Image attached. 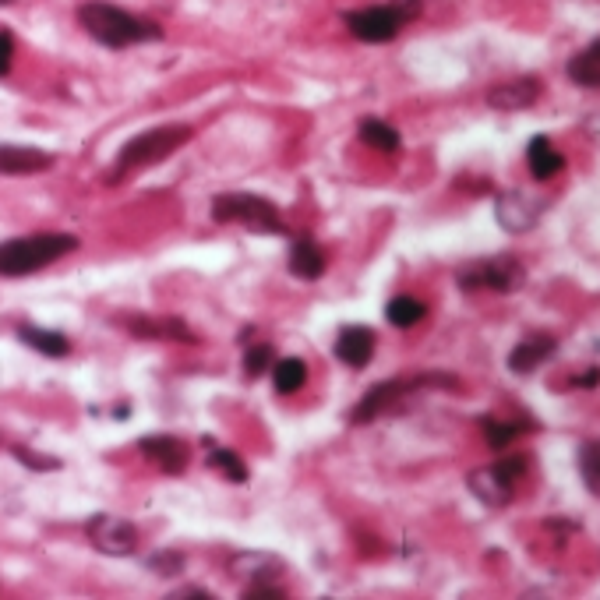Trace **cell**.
I'll use <instances>...</instances> for the list:
<instances>
[{"instance_id":"obj_4","label":"cell","mask_w":600,"mask_h":600,"mask_svg":"<svg viewBox=\"0 0 600 600\" xmlns=\"http://www.w3.org/2000/svg\"><path fill=\"white\" fill-rule=\"evenodd\" d=\"M191 142V128H152L145 135L131 138L117 156V166H113V177H128L135 170H145V166L163 163L170 152H177L180 145Z\"/></svg>"},{"instance_id":"obj_1","label":"cell","mask_w":600,"mask_h":600,"mask_svg":"<svg viewBox=\"0 0 600 600\" xmlns=\"http://www.w3.org/2000/svg\"><path fill=\"white\" fill-rule=\"evenodd\" d=\"M78 22H82V29L89 32L96 43L110 46V50H124V46L163 39V29H159L156 22L135 18L131 11L117 8V4H103V0L82 4V11H78Z\"/></svg>"},{"instance_id":"obj_30","label":"cell","mask_w":600,"mask_h":600,"mask_svg":"<svg viewBox=\"0 0 600 600\" xmlns=\"http://www.w3.org/2000/svg\"><path fill=\"white\" fill-rule=\"evenodd\" d=\"M251 600H283L286 593L283 590H265V586H258V590H248Z\"/></svg>"},{"instance_id":"obj_14","label":"cell","mask_w":600,"mask_h":600,"mask_svg":"<svg viewBox=\"0 0 600 600\" xmlns=\"http://www.w3.org/2000/svg\"><path fill=\"white\" fill-rule=\"evenodd\" d=\"M138 449L145 452V459H152V463L159 466L163 473H184V466H188V445L177 442V438H142L138 442Z\"/></svg>"},{"instance_id":"obj_10","label":"cell","mask_w":600,"mask_h":600,"mask_svg":"<svg viewBox=\"0 0 600 600\" xmlns=\"http://www.w3.org/2000/svg\"><path fill=\"white\" fill-rule=\"evenodd\" d=\"M410 389H417V385H413V382H382V385H375L368 396L353 406L350 420H353V424H368V420L382 417V413H389L392 406H396Z\"/></svg>"},{"instance_id":"obj_28","label":"cell","mask_w":600,"mask_h":600,"mask_svg":"<svg viewBox=\"0 0 600 600\" xmlns=\"http://www.w3.org/2000/svg\"><path fill=\"white\" fill-rule=\"evenodd\" d=\"M15 456L22 459L29 470H39V473L60 470V459L57 456H43V452H29V449H15Z\"/></svg>"},{"instance_id":"obj_31","label":"cell","mask_w":600,"mask_h":600,"mask_svg":"<svg viewBox=\"0 0 600 600\" xmlns=\"http://www.w3.org/2000/svg\"><path fill=\"white\" fill-rule=\"evenodd\" d=\"M576 385H579V389H597V385H600V368H593V371H586V375H579Z\"/></svg>"},{"instance_id":"obj_16","label":"cell","mask_w":600,"mask_h":600,"mask_svg":"<svg viewBox=\"0 0 600 600\" xmlns=\"http://www.w3.org/2000/svg\"><path fill=\"white\" fill-rule=\"evenodd\" d=\"M290 272L297 279H318L325 272V255L315 240L300 237L290 244Z\"/></svg>"},{"instance_id":"obj_11","label":"cell","mask_w":600,"mask_h":600,"mask_svg":"<svg viewBox=\"0 0 600 600\" xmlns=\"http://www.w3.org/2000/svg\"><path fill=\"white\" fill-rule=\"evenodd\" d=\"M555 350H558L555 336L533 332V336H526L523 343L509 353V371H512V375H533V371H537L544 360L555 357Z\"/></svg>"},{"instance_id":"obj_9","label":"cell","mask_w":600,"mask_h":600,"mask_svg":"<svg viewBox=\"0 0 600 600\" xmlns=\"http://www.w3.org/2000/svg\"><path fill=\"white\" fill-rule=\"evenodd\" d=\"M540 212H544V202L533 198L530 191H505L495 202V219L505 233H526L540 223Z\"/></svg>"},{"instance_id":"obj_23","label":"cell","mask_w":600,"mask_h":600,"mask_svg":"<svg viewBox=\"0 0 600 600\" xmlns=\"http://www.w3.org/2000/svg\"><path fill=\"white\" fill-rule=\"evenodd\" d=\"M576 466H579V477H583L586 491H590L593 498H600V442L597 438H590V442L579 445Z\"/></svg>"},{"instance_id":"obj_33","label":"cell","mask_w":600,"mask_h":600,"mask_svg":"<svg viewBox=\"0 0 600 600\" xmlns=\"http://www.w3.org/2000/svg\"><path fill=\"white\" fill-rule=\"evenodd\" d=\"M0 4H15V0H0Z\"/></svg>"},{"instance_id":"obj_27","label":"cell","mask_w":600,"mask_h":600,"mask_svg":"<svg viewBox=\"0 0 600 600\" xmlns=\"http://www.w3.org/2000/svg\"><path fill=\"white\" fill-rule=\"evenodd\" d=\"M149 569H156L159 576H177V572L184 569V558H180L177 551H159V555L149 558Z\"/></svg>"},{"instance_id":"obj_17","label":"cell","mask_w":600,"mask_h":600,"mask_svg":"<svg viewBox=\"0 0 600 600\" xmlns=\"http://www.w3.org/2000/svg\"><path fill=\"white\" fill-rule=\"evenodd\" d=\"M526 163H530V173L537 180H551L565 166V159H562V152L548 142V138L537 135L530 142V149H526Z\"/></svg>"},{"instance_id":"obj_13","label":"cell","mask_w":600,"mask_h":600,"mask_svg":"<svg viewBox=\"0 0 600 600\" xmlns=\"http://www.w3.org/2000/svg\"><path fill=\"white\" fill-rule=\"evenodd\" d=\"M336 357L343 360L346 368H368L371 357H375V332L364 329V325H350V329L339 332L336 339Z\"/></svg>"},{"instance_id":"obj_22","label":"cell","mask_w":600,"mask_h":600,"mask_svg":"<svg viewBox=\"0 0 600 600\" xmlns=\"http://www.w3.org/2000/svg\"><path fill=\"white\" fill-rule=\"evenodd\" d=\"M360 142L371 145V149H378V152H396L399 149V131L392 128V124H385V120H378V117H364L360 120Z\"/></svg>"},{"instance_id":"obj_25","label":"cell","mask_w":600,"mask_h":600,"mask_svg":"<svg viewBox=\"0 0 600 600\" xmlns=\"http://www.w3.org/2000/svg\"><path fill=\"white\" fill-rule=\"evenodd\" d=\"M519 431H523V424H505V420L484 417V435H488L491 449H505L509 442H516Z\"/></svg>"},{"instance_id":"obj_6","label":"cell","mask_w":600,"mask_h":600,"mask_svg":"<svg viewBox=\"0 0 600 600\" xmlns=\"http://www.w3.org/2000/svg\"><path fill=\"white\" fill-rule=\"evenodd\" d=\"M526 473V456H509L498 459L495 466H480L466 477V488L488 505V509H502L512 502V491H516L519 477Z\"/></svg>"},{"instance_id":"obj_24","label":"cell","mask_w":600,"mask_h":600,"mask_svg":"<svg viewBox=\"0 0 600 600\" xmlns=\"http://www.w3.org/2000/svg\"><path fill=\"white\" fill-rule=\"evenodd\" d=\"M209 466L219 473V477L233 480V484H244V480H248V463H244V459H240L237 452H230V449H212L209 452Z\"/></svg>"},{"instance_id":"obj_29","label":"cell","mask_w":600,"mask_h":600,"mask_svg":"<svg viewBox=\"0 0 600 600\" xmlns=\"http://www.w3.org/2000/svg\"><path fill=\"white\" fill-rule=\"evenodd\" d=\"M11 64H15V36H11V32H0V78L8 75Z\"/></svg>"},{"instance_id":"obj_32","label":"cell","mask_w":600,"mask_h":600,"mask_svg":"<svg viewBox=\"0 0 600 600\" xmlns=\"http://www.w3.org/2000/svg\"><path fill=\"white\" fill-rule=\"evenodd\" d=\"M173 597H195V600H205L209 593H205V590H173Z\"/></svg>"},{"instance_id":"obj_5","label":"cell","mask_w":600,"mask_h":600,"mask_svg":"<svg viewBox=\"0 0 600 600\" xmlns=\"http://www.w3.org/2000/svg\"><path fill=\"white\" fill-rule=\"evenodd\" d=\"M212 219H216V223H237L251 233H283L279 209L269 198H258V195H216V202H212Z\"/></svg>"},{"instance_id":"obj_21","label":"cell","mask_w":600,"mask_h":600,"mask_svg":"<svg viewBox=\"0 0 600 600\" xmlns=\"http://www.w3.org/2000/svg\"><path fill=\"white\" fill-rule=\"evenodd\" d=\"M424 315H428V308H424V300L417 297H392L389 304H385V318H389V325H396V329H413L417 322H424Z\"/></svg>"},{"instance_id":"obj_8","label":"cell","mask_w":600,"mask_h":600,"mask_svg":"<svg viewBox=\"0 0 600 600\" xmlns=\"http://www.w3.org/2000/svg\"><path fill=\"white\" fill-rule=\"evenodd\" d=\"M85 533H89L92 548H96L99 555L124 558V555H131V551L138 548L135 523H128V519H120V516H110V512H99V516H92L89 523H85Z\"/></svg>"},{"instance_id":"obj_2","label":"cell","mask_w":600,"mask_h":600,"mask_svg":"<svg viewBox=\"0 0 600 600\" xmlns=\"http://www.w3.org/2000/svg\"><path fill=\"white\" fill-rule=\"evenodd\" d=\"M78 248V237L71 233H36V237H18L0 244V276L18 279L60 262Z\"/></svg>"},{"instance_id":"obj_3","label":"cell","mask_w":600,"mask_h":600,"mask_svg":"<svg viewBox=\"0 0 600 600\" xmlns=\"http://www.w3.org/2000/svg\"><path fill=\"white\" fill-rule=\"evenodd\" d=\"M420 15V0H392V4H378V8H360L346 15V29L360 39V43H389L399 36L406 22Z\"/></svg>"},{"instance_id":"obj_19","label":"cell","mask_w":600,"mask_h":600,"mask_svg":"<svg viewBox=\"0 0 600 600\" xmlns=\"http://www.w3.org/2000/svg\"><path fill=\"white\" fill-rule=\"evenodd\" d=\"M569 78L583 89H600V39H593L569 60Z\"/></svg>"},{"instance_id":"obj_15","label":"cell","mask_w":600,"mask_h":600,"mask_svg":"<svg viewBox=\"0 0 600 600\" xmlns=\"http://www.w3.org/2000/svg\"><path fill=\"white\" fill-rule=\"evenodd\" d=\"M540 96V82L537 78H519V82H509V85H498V89L488 92V103L495 110H526L533 106Z\"/></svg>"},{"instance_id":"obj_12","label":"cell","mask_w":600,"mask_h":600,"mask_svg":"<svg viewBox=\"0 0 600 600\" xmlns=\"http://www.w3.org/2000/svg\"><path fill=\"white\" fill-rule=\"evenodd\" d=\"M53 166V156L32 145H0V173L4 177H25V173H43Z\"/></svg>"},{"instance_id":"obj_18","label":"cell","mask_w":600,"mask_h":600,"mask_svg":"<svg viewBox=\"0 0 600 600\" xmlns=\"http://www.w3.org/2000/svg\"><path fill=\"white\" fill-rule=\"evenodd\" d=\"M18 339L32 350H39L43 357H68L71 353V339L64 332H53V329H36V325H22L18 329Z\"/></svg>"},{"instance_id":"obj_7","label":"cell","mask_w":600,"mask_h":600,"mask_svg":"<svg viewBox=\"0 0 600 600\" xmlns=\"http://www.w3.org/2000/svg\"><path fill=\"white\" fill-rule=\"evenodd\" d=\"M526 283V265L512 255H498L488 258V262H477L470 269L459 272V290L473 293V290H498V293H512Z\"/></svg>"},{"instance_id":"obj_26","label":"cell","mask_w":600,"mask_h":600,"mask_svg":"<svg viewBox=\"0 0 600 600\" xmlns=\"http://www.w3.org/2000/svg\"><path fill=\"white\" fill-rule=\"evenodd\" d=\"M272 357H276V350H272L269 343L251 346V350L244 353V375H248V378H262L265 371L272 368Z\"/></svg>"},{"instance_id":"obj_20","label":"cell","mask_w":600,"mask_h":600,"mask_svg":"<svg viewBox=\"0 0 600 600\" xmlns=\"http://www.w3.org/2000/svg\"><path fill=\"white\" fill-rule=\"evenodd\" d=\"M272 385H276L279 396H293L308 385V364L297 357H283L272 364Z\"/></svg>"}]
</instances>
